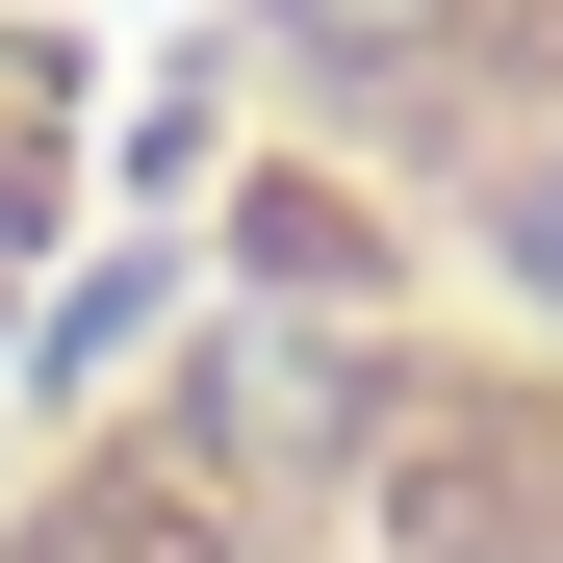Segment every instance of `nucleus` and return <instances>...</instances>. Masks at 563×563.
I'll use <instances>...</instances> for the list:
<instances>
[{
	"mask_svg": "<svg viewBox=\"0 0 563 563\" xmlns=\"http://www.w3.org/2000/svg\"><path fill=\"white\" fill-rule=\"evenodd\" d=\"M512 256H538V282H563V154H538V179H512Z\"/></svg>",
	"mask_w": 563,
	"mask_h": 563,
	"instance_id": "nucleus-1",
	"label": "nucleus"
},
{
	"mask_svg": "<svg viewBox=\"0 0 563 563\" xmlns=\"http://www.w3.org/2000/svg\"><path fill=\"white\" fill-rule=\"evenodd\" d=\"M308 26H333V52H385V26H435V0H308Z\"/></svg>",
	"mask_w": 563,
	"mask_h": 563,
	"instance_id": "nucleus-2",
	"label": "nucleus"
}]
</instances>
